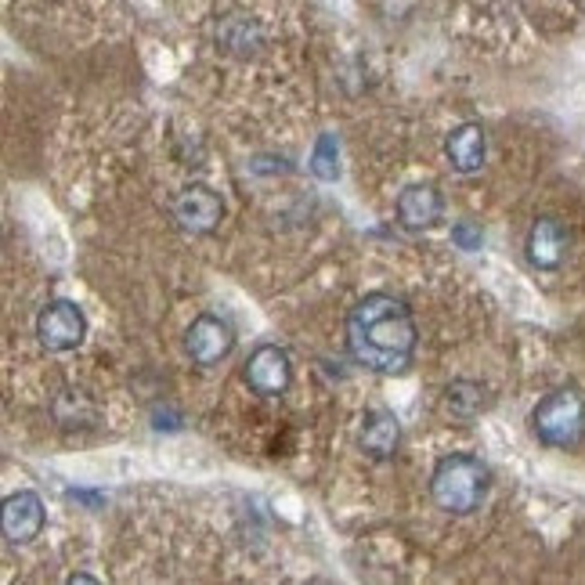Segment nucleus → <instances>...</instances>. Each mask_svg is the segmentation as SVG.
Here are the masks:
<instances>
[{"mask_svg": "<svg viewBox=\"0 0 585 585\" xmlns=\"http://www.w3.org/2000/svg\"><path fill=\"white\" fill-rule=\"evenodd\" d=\"M348 354L358 365L380 377L409 372L419 343L412 308L390 293H369L348 311Z\"/></svg>", "mask_w": 585, "mask_h": 585, "instance_id": "1", "label": "nucleus"}, {"mask_svg": "<svg viewBox=\"0 0 585 585\" xmlns=\"http://www.w3.org/2000/svg\"><path fill=\"white\" fill-rule=\"evenodd\" d=\"M491 488V470L485 459L470 452H452L438 459V467L430 474V499L438 509L452 517H467L474 509H481Z\"/></svg>", "mask_w": 585, "mask_h": 585, "instance_id": "2", "label": "nucleus"}, {"mask_svg": "<svg viewBox=\"0 0 585 585\" xmlns=\"http://www.w3.org/2000/svg\"><path fill=\"white\" fill-rule=\"evenodd\" d=\"M532 430L549 448H578L585 441V394L578 387L553 390L535 404Z\"/></svg>", "mask_w": 585, "mask_h": 585, "instance_id": "3", "label": "nucleus"}, {"mask_svg": "<svg viewBox=\"0 0 585 585\" xmlns=\"http://www.w3.org/2000/svg\"><path fill=\"white\" fill-rule=\"evenodd\" d=\"M37 340L40 348L51 354L77 351L87 340V314L72 304V300H51V304L37 314Z\"/></svg>", "mask_w": 585, "mask_h": 585, "instance_id": "4", "label": "nucleus"}, {"mask_svg": "<svg viewBox=\"0 0 585 585\" xmlns=\"http://www.w3.org/2000/svg\"><path fill=\"white\" fill-rule=\"evenodd\" d=\"M243 383L261 398H282L293 383V362L286 348L279 343H261L243 365Z\"/></svg>", "mask_w": 585, "mask_h": 585, "instance_id": "5", "label": "nucleus"}, {"mask_svg": "<svg viewBox=\"0 0 585 585\" xmlns=\"http://www.w3.org/2000/svg\"><path fill=\"white\" fill-rule=\"evenodd\" d=\"M170 209H174V221L182 224L185 232H192V235L217 232V224L224 221V199L209 185L182 188Z\"/></svg>", "mask_w": 585, "mask_h": 585, "instance_id": "6", "label": "nucleus"}, {"mask_svg": "<svg viewBox=\"0 0 585 585\" xmlns=\"http://www.w3.org/2000/svg\"><path fill=\"white\" fill-rule=\"evenodd\" d=\"M235 348V333H232V325L217 319V314H199L192 325H188V333H185V351L195 365H217L224 362V358L232 354Z\"/></svg>", "mask_w": 585, "mask_h": 585, "instance_id": "7", "label": "nucleus"}, {"mask_svg": "<svg viewBox=\"0 0 585 585\" xmlns=\"http://www.w3.org/2000/svg\"><path fill=\"white\" fill-rule=\"evenodd\" d=\"M0 524H4V538L11 546H26L40 538L43 524H48V509H43V499L37 491H11L4 499V514H0Z\"/></svg>", "mask_w": 585, "mask_h": 585, "instance_id": "8", "label": "nucleus"}, {"mask_svg": "<svg viewBox=\"0 0 585 585\" xmlns=\"http://www.w3.org/2000/svg\"><path fill=\"white\" fill-rule=\"evenodd\" d=\"M398 224L409 232H427L445 217V199L438 185H409L398 195Z\"/></svg>", "mask_w": 585, "mask_h": 585, "instance_id": "9", "label": "nucleus"}, {"mask_svg": "<svg viewBox=\"0 0 585 585\" xmlns=\"http://www.w3.org/2000/svg\"><path fill=\"white\" fill-rule=\"evenodd\" d=\"M524 250H528L532 267H538V272H557V267L564 264V257H567V232H564V224L557 217H538L532 224Z\"/></svg>", "mask_w": 585, "mask_h": 585, "instance_id": "10", "label": "nucleus"}, {"mask_svg": "<svg viewBox=\"0 0 585 585\" xmlns=\"http://www.w3.org/2000/svg\"><path fill=\"white\" fill-rule=\"evenodd\" d=\"M445 156L452 163L456 174H477L485 167L488 156V134L481 124H459L448 130L445 138Z\"/></svg>", "mask_w": 585, "mask_h": 585, "instance_id": "11", "label": "nucleus"}, {"mask_svg": "<svg viewBox=\"0 0 585 585\" xmlns=\"http://www.w3.org/2000/svg\"><path fill=\"white\" fill-rule=\"evenodd\" d=\"M358 448L372 459H394L401 448V423L394 412L372 409L358 427Z\"/></svg>", "mask_w": 585, "mask_h": 585, "instance_id": "12", "label": "nucleus"}, {"mask_svg": "<svg viewBox=\"0 0 585 585\" xmlns=\"http://www.w3.org/2000/svg\"><path fill=\"white\" fill-rule=\"evenodd\" d=\"M445 409L456 419H462V423H470V419L491 409V394L488 387L477 380H452L445 387Z\"/></svg>", "mask_w": 585, "mask_h": 585, "instance_id": "13", "label": "nucleus"}, {"mask_svg": "<svg viewBox=\"0 0 585 585\" xmlns=\"http://www.w3.org/2000/svg\"><path fill=\"white\" fill-rule=\"evenodd\" d=\"M51 412H55V419L62 427H95V419H98V404L91 401V394L87 390H62V394L55 398V404H51Z\"/></svg>", "mask_w": 585, "mask_h": 585, "instance_id": "14", "label": "nucleus"}, {"mask_svg": "<svg viewBox=\"0 0 585 585\" xmlns=\"http://www.w3.org/2000/svg\"><path fill=\"white\" fill-rule=\"evenodd\" d=\"M217 43H224L235 55H253L261 48V26L246 19V14H235V19H224L217 29Z\"/></svg>", "mask_w": 585, "mask_h": 585, "instance_id": "15", "label": "nucleus"}, {"mask_svg": "<svg viewBox=\"0 0 585 585\" xmlns=\"http://www.w3.org/2000/svg\"><path fill=\"white\" fill-rule=\"evenodd\" d=\"M311 174L319 177V182H337V177H340V148H337L333 134H322L319 145H314Z\"/></svg>", "mask_w": 585, "mask_h": 585, "instance_id": "16", "label": "nucleus"}, {"mask_svg": "<svg viewBox=\"0 0 585 585\" xmlns=\"http://www.w3.org/2000/svg\"><path fill=\"white\" fill-rule=\"evenodd\" d=\"M452 243H456L459 250L474 253V250H481V246H485V232L477 228V224H470V221H459L456 228H452Z\"/></svg>", "mask_w": 585, "mask_h": 585, "instance_id": "17", "label": "nucleus"}]
</instances>
